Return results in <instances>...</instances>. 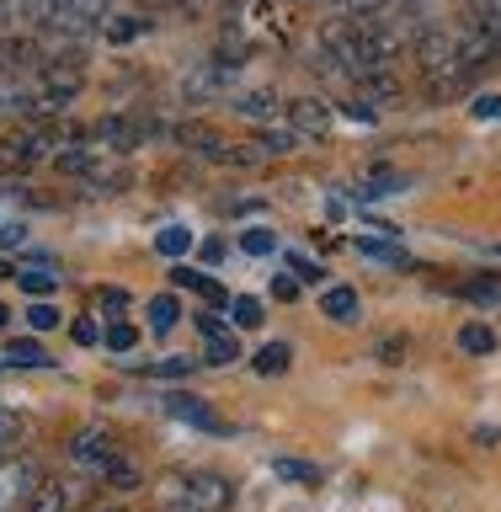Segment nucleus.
Masks as SVG:
<instances>
[{
    "label": "nucleus",
    "mask_w": 501,
    "mask_h": 512,
    "mask_svg": "<svg viewBox=\"0 0 501 512\" xmlns=\"http://www.w3.org/2000/svg\"><path fill=\"white\" fill-rule=\"evenodd\" d=\"M470 112H475V118H501V96H475Z\"/></svg>",
    "instance_id": "nucleus-43"
},
{
    "label": "nucleus",
    "mask_w": 501,
    "mask_h": 512,
    "mask_svg": "<svg viewBox=\"0 0 501 512\" xmlns=\"http://www.w3.org/2000/svg\"><path fill=\"white\" fill-rule=\"evenodd\" d=\"M470 16H475V27L501 32V0H470Z\"/></svg>",
    "instance_id": "nucleus-34"
},
{
    "label": "nucleus",
    "mask_w": 501,
    "mask_h": 512,
    "mask_svg": "<svg viewBox=\"0 0 501 512\" xmlns=\"http://www.w3.org/2000/svg\"><path fill=\"white\" fill-rule=\"evenodd\" d=\"M464 299L480 304V310H496V304H501V283H470V288H464Z\"/></svg>",
    "instance_id": "nucleus-36"
},
{
    "label": "nucleus",
    "mask_w": 501,
    "mask_h": 512,
    "mask_svg": "<svg viewBox=\"0 0 501 512\" xmlns=\"http://www.w3.org/2000/svg\"><path fill=\"white\" fill-rule=\"evenodd\" d=\"M230 502H235V486L214 470H192L182 480V507L192 512H230Z\"/></svg>",
    "instance_id": "nucleus-4"
},
{
    "label": "nucleus",
    "mask_w": 501,
    "mask_h": 512,
    "mask_svg": "<svg viewBox=\"0 0 501 512\" xmlns=\"http://www.w3.org/2000/svg\"><path fill=\"white\" fill-rule=\"evenodd\" d=\"M112 454H118V448H112V432H107V427H80L75 438H70V459H75L86 475H102V464H107Z\"/></svg>",
    "instance_id": "nucleus-7"
},
{
    "label": "nucleus",
    "mask_w": 501,
    "mask_h": 512,
    "mask_svg": "<svg viewBox=\"0 0 501 512\" xmlns=\"http://www.w3.org/2000/svg\"><path fill=\"white\" fill-rule=\"evenodd\" d=\"M11 272H16V262H6V256H0V278H11Z\"/></svg>",
    "instance_id": "nucleus-47"
},
{
    "label": "nucleus",
    "mask_w": 501,
    "mask_h": 512,
    "mask_svg": "<svg viewBox=\"0 0 501 512\" xmlns=\"http://www.w3.org/2000/svg\"><path fill=\"white\" fill-rule=\"evenodd\" d=\"M91 299H102V315H107V320H118V315H123V304H128L123 288H96Z\"/></svg>",
    "instance_id": "nucleus-38"
},
{
    "label": "nucleus",
    "mask_w": 501,
    "mask_h": 512,
    "mask_svg": "<svg viewBox=\"0 0 501 512\" xmlns=\"http://www.w3.org/2000/svg\"><path fill=\"white\" fill-rule=\"evenodd\" d=\"M198 251H203V262H208V267H219V262H224V240H203Z\"/></svg>",
    "instance_id": "nucleus-44"
},
{
    "label": "nucleus",
    "mask_w": 501,
    "mask_h": 512,
    "mask_svg": "<svg viewBox=\"0 0 501 512\" xmlns=\"http://www.w3.org/2000/svg\"><path fill=\"white\" fill-rule=\"evenodd\" d=\"M64 507H70V496H64V486H59V480H38L22 512H64Z\"/></svg>",
    "instance_id": "nucleus-17"
},
{
    "label": "nucleus",
    "mask_w": 501,
    "mask_h": 512,
    "mask_svg": "<svg viewBox=\"0 0 501 512\" xmlns=\"http://www.w3.org/2000/svg\"><path fill=\"white\" fill-rule=\"evenodd\" d=\"M256 54V43L251 38H240L235 27H224V38H219V48H214V59L224 64V70H240V64H246Z\"/></svg>",
    "instance_id": "nucleus-14"
},
{
    "label": "nucleus",
    "mask_w": 501,
    "mask_h": 512,
    "mask_svg": "<svg viewBox=\"0 0 501 512\" xmlns=\"http://www.w3.org/2000/svg\"><path fill=\"white\" fill-rule=\"evenodd\" d=\"M262 150H256V144L246 139V144H230V139H224V150L214 155V166H262Z\"/></svg>",
    "instance_id": "nucleus-24"
},
{
    "label": "nucleus",
    "mask_w": 501,
    "mask_h": 512,
    "mask_svg": "<svg viewBox=\"0 0 501 512\" xmlns=\"http://www.w3.org/2000/svg\"><path fill=\"white\" fill-rule=\"evenodd\" d=\"M192 368H198L192 358H160V363H144L139 374H144V379H187Z\"/></svg>",
    "instance_id": "nucleus-29"
},
{
    "label": "nucleus",
    "mask_w": 501,
    "mask_h": 512,
    "mask_svg": "<svg viewBox=\"0 0 501 512\" xmlns=\"http://www.w3.org/2000/svg\"><path fill=\"white\" fill-rule=\"evenodd\" d=\"M166 411L176 416V422H187V427H198V432H214V438H230V422L208 406V400H198V395H187V390H176V395H166Z\"/></svg>",
    "instance_id": "nucleus-6"
},
{
    "label": "nucleus",
    "mask_w": 501,
    "mask_h": 512,
    "mask_svg": "<svg viewBox=\"0 0 501 512\" xmlns=\"http://www.w3.org/2000/svg\"><path fill=\"white\" fill-rule=\"evenodd\" d=\"M171 512H192V507H171Z\"/></svg>",
    "instance_id": "nucleus-50"
},
{
    "label": "nucleus",
    "mask_w": 501,
    "mask_h": 512,
    "mask_svg": "<svg viewBox=\"0 0 501 512\" xmlns=\"http://www.w3.org/2000/svg\"><path fill=\"white\" fill-rule=\"evenodd\" d=\"M176 144H182V150H198V155L214 160V155L224 150V134H219L214 123H176Z\"/></svg>",
    "instance_id": "nucleus-10"
},
{
    "label": "nucleus",
    "mask_w": 501,
    "mask_h": 512,
    "mask_svg": "<svg viewBox=\"0 0 501 512\" xmlns=\"http://www.w3.org/2000/svg\"><path fill=\"white\" fill-rule=\"evenodd\" d=\"M38 480H43V470H38L32 454H6L0 459V512H22Z\"/></svg>",
    "instance_id": "nucleus-2"
},
{
    "label": "nucleus",
    "mask_w": 501,
    "mask_h": 512,
    "mask_svg": "<svg viewBox=\"0 0 501 512\" xmlns=\"http://www.w3.org/2000/svg\"><path fill=\"white\" fill-rule=\"evenodd\" d=\"M27 438V422L22 416H11V411H0V459L6 454H16V443Z\"/></svg>",
    "instance_id": "nucleus-31"
},
{
    "label": "nucleus",
    "mask_w": 501,
    "mask_h": 512,
    "mask_svg": "<svg viewBox=\"0 0 501 512\" xmlns=\"http://www.w3.org/2000/svg\"><path fill=\"white\" fill-rule=\"evenodd\" d=\"M22 240H27V224L22 219H0V251L22 246Z\"/></svg>",
    "instance_id": "nucleus-40"
},
{
    "label": "nucleus",
    "mask_w": 501,
    "mask_h": 512,
    "mask_svg": "<svg viewBox=\"0 0 501 512\" xmlns=\"http://www.w3.org/2000/svg\"><path fill=\"white\" fill-rule=\"evenodd\" d=\"M102 480H107L112 491H139V480H144V475H139V464L128 459V454H112V459L102 464Z\"/></svg>",
    "instance_id": "nucleus-15"
},
{
    "label": "nucleus",
    "mask_w": 501,
    "mask_h": 512,
    "mask_svg": "<svg viewBox=\"0 0 501 512\" xmlns=\"http://www.w3.org/2000/svg\"><path fill=\"white\" fill-rule=\"evenodd\" d=\"M288 358H294V352H288V342H267L262 352H256V374H283Z\"/></svg>",
    "instance_id": "nucleus-30"
},
{
    "label": "nucleus",
    "mask_w": 501,
    "mask_h": 512,
    "mask_svg": "<svg viewBox=\"0 0 501 512\" xmlns=\"http://www.w3.org/2000/svg\"><path fill=\"white\" fill-rule=\"evenodd\" d=\"M352 96H368V102H395V96H400V80H395L390 70H368V75L352 80Z\"/></svg>",
    "instance_id": "nucleus-12"
},
{
    "label": "nucleus",
    "mask_w": 501,
    "mask_h": 512,
    "mask_svg": "<svg viewBox=\"0 0 501 512\" xmlns=\"http://www.w3.org/2000/svg\"><path fill=\"white\" fill-rule=\"evenodd\" d=\"M192 246H198V240H192L187 224H166V230L155 235V251H160V256H171V262H176V256H187Z\"/></svg>",
    "instance_id": "nucleus-20"
},
{
    "label": "nucleus",
    "mask_w": 501,
    "mask_h": 512,
    "mask_svg": "<svg viewBox=\"0 0 501 512\" xmlns=\"http://www.w3.org/2000/svg\"><path fill=\"white\" fill-rule=\"evenodd\" d=\"M11 22V0H0V27H6Z\"/></svg>",
    "instance_id": "nucleus-46"
},
{
    "label": "nucleus",
    "mask_w": 501,
    "mask_h": 512,
    "mask_svg": "<svg viewBox=\"0 0 501 512\" xmlns=\"http://www.w3.org/2000/svg\"><path fill=\"white\" fill-rule=\"evenodd\" d=\"M107 347H112V352H134V347H139V331L123 326V320H112V326H107Z\"/></svg>",
    "instance_id": "nucleus-35"
},
{
    "label": "nucleus",
    "mask_w": 501,
    "mask_h": 512,
    "mask_svg": "<svg viewBox=\"0 0 501 512\" xmlns=\"http://www.w3.org/2000/svg\"><path fill=\"white\" fill-rule=\"evenodd\" d=\"M144 315H150V331H171L176 320H182V304H176L171 294H160V299H150V310H144Z\"/></svg>",
    "instance_id": "nucleus-28"
},
{
    "label": "nucleus",
    "mask_w": 501,
    "mask_h": 512,
    "mask_svg": "<svg viewBox=\"0 0 501 512\" xmlns=\"http://www.w3.org/2000/svg\"><path fill=\"white\" fill-rule=\"evenodd\" d=\"M240 251H246V256H272V251H278V235L262 230V224H251V230L240 235Z\"/></svg>",
    "instance_id": "nucleus-32"
},
{
    "label": "nucleus",
    "mask_w": 501,
    "mask_h": 512,
    "mask_svg": "<svg viewBox=\"0 0 501 512\" xmlns=\"http://www.w3.org/2000/svg\"><path fill=\"white\" fill-rule=\"evenodd\" d=\"M91 512H123V507H118V502H107V507H91Z\"/></svg>",
    "instance_id": "nucleus-49"
},
{
    "label": "nucleus",
    "mask_w": 501,
    "mask_h": 512,
    "mask_svg": "<svg viewBox=\"0 0 501 512\" xmlns=\"http://www.w3.org/2000/svg\"><path fill=\"white\" fill-rule=\"evenodd\" d=\"M230 27L240 38L262 43V38H294V6L288 0H235Z\"/></svg>",
    "instance_id": "nucleus-1"
},
{
    "label": "nucleus",
    "mask_w": 501,
    "mask_h": 512,
    "mask_svg": "<svg viewBox=\"0 0 501 512\" xmlns=\"http://www.w3.org/2000/svg\"><path fill=\"white\" fill-rule=\"evenodd\" d=\"M96 32H102L107 43H118V48H123V43H134L139 32H144V16H107V22L96 27Z\"/></svg>",
    "instance_id": "nucleus-22"
},
{
    "label": "nucleus",
    "mask_w": 501,
    "mask_h": 512,
    "mask_svg": "<svg viewBox=\"0 0 501 512\" xmlns=\"http://www.w3.org/2000/svg\"><path fill=\"white\" fill-rule=\"evenodd\" d=\"M262 299H246V294H230V320L240 331H251V326H262Z\"/></svg>",
    "instance_id": "nucleus-27"
},
{
    "label": "nucleus",
    "mask_w": 501,
    "mask_h": 512,
    "mask_svg": "<svg viewBox=\"0 0 501 512\" xmlns=\"http://www.w3.org/2000/svg\"><path fill=\"white\" fill-rule=\"evenodd\" d=\"M406 187V171H395V166H374L368 176H358V187H352V198L358 203H374V198H390V192Z\"/></svg>",
    "instance_id": "nucleus-9"
},
{
    "label": "nucleus",
    "mask_w": 501,
    "mask_h": 512,
    "mask_svg": "<svg viewBox=\"0 0 501 512\" xmlns=\"http://www.w3.org/2000/svg\"><path fill=\"white\" fill-rule=\"evenodd\" d=\"M139 6H144V11H160V6H171V0H139Z\"/></svg>",
    "instance_id": "nucleus-45"
},
{
    "label": "nucleus",
    "mask_w": 501,
    "mask_h": 512,
    "mask_svg": "<svg viewBox=\"0 0 501 512\" xmlns=\"http://www.w3.org/2000/svg\"><path fill=\"white\" fill-rule=\"evenodd\" d=\"M320 310H326L331 320H358V315H363V304H358V288H347V283L326 288V299H320Z\"/></svg>",
    "instance_id": "nucleus-13"
},
{
    "label": "nucleus",
    "mask_w": 501,
    "mask_h": 512,
    "mask_svg": "<svg viewBox=\"0 0 501 512\" xmlns=\"http://www.w3.org/2000/svg\"><path fill=\"white\" fill-rule=\"evenodd\" d=\"M358 251L363 256H374V262H384V267H411V251L400 246V240H358Z\"/></svg>",
    "instance_id": "nucleus-19"
},
{
    "label": "nucleus",
    "mask_w": 501,
    "mask_h": 512,
    "mask_svg": "<svg viewBox=\"0 0 501 512\" xmlns=\"http://www.w3.org/2000/svg\"><path fill=\"white\" fill-rule=\"evenodd\" d=\"M256 150H262V155H288V150H299V134H294V128H272V123H262V128H256Z\"/></svg>",
    "instance_id": "nucleus-16"
},
{
    "label": "nucleus",
    "mask_w": 501,
    "mask_h": 512,
    "mask_svg": "<svg viewBox=\"0 0 501 512\" xmlns=\"http://www.w3.org/2000/svg\"><path fill=\"white\" fill-rule=\"evenodd\" d=\"M6 320H11V304H6V299H0V326H6Z\"/></svg>",
    "instance_id": "nucleus-48"
},
{
    "label": "nucleus",
    "mask_w": 501,
    "mask_h": 512,
    "mask_svg": "<svg viewBox=\"0 0 501 512\" xmlns=\"http://www.w3.org/2000/svg\"><path fill=\"white\" fill-rule=\"evenodd\" d=\"M230 107L251 123H272V112H283V96L272 86H251V91H230Z\"/></svg>",
    "instance_id": "nucleus-8"
},
{
    "label": "nucleus",
    "mask_w": 501,
    "mask_h": 512,
    "mask_svg": "<svg viewBox=\"0 0 501 512\" xmlns=\"http://www.w3.org/2000/svg\"><path fill=\"white\" fill-rule=\"evenodd\" d=\"M192 6H208V0H192Z\"/></svg>",
    "instance_id": "nucleus-51"
},
{
    "label": "nucleus",
    "mask_w": 501,
    "mask_h": 512,
    "mask_svg": "<svg viewBox=\"0 0 501 512\" xmlns=\"http://www.w3.org/2000/svg\"><path fill=\"white\" fill-rule=\"evenodd\" d=\"M459 347L470 352V358H491V352H496V331L491 326H464L459 331Z\"/></svg>",
    "instance_id": "nucleus-25"
},
{
    "label": "nucleus",
    "mask_w": 501,
    "mask_h": 512,
    "mask_svg": "<svg viewBox=\"0 0 501 512\" xmlns=\"http://www.w3.org/2000/svg\"><path fill=\"white\" fill-rule=\"evenodd\" d=\"M0 363H11V368H48V347L38 342H6V358Z\"/></svg>",
    "instance_id": "nucleus-23"
},
{
    "label": "nucleus",
    "mask_w": 501,
    "mask_h": 512,
    "mask_svg": "<svg viewBox=\"0 0 501 512\" xmlns=\"http://www.w3.org/2000/svg\"><path fill=\"white\" fill-rule=\"evenodd\" d=\"M27 326H32V331H54V326H59V304H43V299H38V304L27 310Z\"/></svg>",
    "instance_id": "nucleus-37"
},
{
    "label": "nucleus",
    "mask_w": 501,
    "mask_h": 512,
    "mask_svg": "<svg viewBox=\"0 0 501 512\" xmlns=\"http://www.w3.org/2000/svg\"><path fill=\"white\" fill-rule=\"evenodd\" d=\"M288 272H294L299 283H326V267L310 262V256H299V251H288Z\"/></svg>",
    "instance_id": "nucleus-33"
},
{
    "label": "nucleus",
    "mask_w": 501,
    "mask_h": 512,
    "mask_svg": "<svg viewBox=\"0 0 501 512\" xmlns=\"http://www.w3.org/2000/svg\"><path fill=\"white\" fill-rule=\"evenodd\" d=\"M171 283H176V288H192V294H203L214 310H230V294H224L214 278H203V272H192V267H182V262L171 267Z\"/></svg>",
    "instance_id": "nucleus-11"
},
{
    "label": "nucleus",
    "mask_w": 501,
    "mask_h": 512,
    "mask_svg": "<svg viewBox=\"0 0 501 512\" xmlns=\"http://www.w3.org/2000/svg\"><path fill=\"white\" fill-rule=\"evenodd\" d=\"M272 299H283V304H294V299H299V278H294V272L272 278Z\"/></svg>",
    "instance_id": "nucleus-41"
},
{
    "label": "nucleus",
    "mask_w": 501,
    "mask_h": 512,
    "mask_svg": "<svg viewBox=\"0 0 501 512\" xmlns=\"http://www.w3.org/2000/svg\"><path fill=\"white\" fill-rule=\"evenodd\" d=\"M214 368H224V363H240V336H235V326H224L219 336H208V352H203Z\"/></svg>",
    "instance_id": "nucleus-21"
},
{
    "label": "nucleus",
    "mask_w": 501,
    "mask_h": 512,
    "mask_svg": "<svg viewBox=\"0 0 501 512\" xmlns=\"http://www.w3.org/2000/svg\"><path fill=\"white\" fill-rule=\"evenodd\" d=\"M283 112H288V128H294L299 139H326V134H331V123H336V107L326 102V96H315V91L288 96Z\"/></svg>",
    "instance_id": "nucleus-3"
},
{
    "label": "nucleus",
    "mask_w": 501,
    "mask_h": 512,
    "mask_svg": "<svg viewBox=\"0 0 501 512\" xmlns=\"http://www.w3.org/2000/svg\"><path fill=\"white\" fill-rule=\"evenodd\" d=\"M70 336H75V342H80V347H96V342H102V326H96V320H91V315H80V320H75V326H70Z\"/></svg>",
    "instance_id": "nucleus-39"
},
{
    "label": "nucleus",
    "mask_w": 501,
    "mask_h": 512,
    "mask_svg": "<svg viewBox=\"0 0 501 512\" xmlns=\"http://www.w3.org/2000/svg\"><path fill=\"white\" fill-rule=\"evenodd\" d=\"M16 283H22V294L43 299V294L59 288V267H16Z\"/></svg>",
    "instance_id": "nucleus-18"
},
{
    "label": "nucleus",
    "mask_w": 501,
    "mask_h": 512,
    "mask_svg": "<svg viewBox=\"0 0 501 512\" xmlns=\"http://www.w3.org/2000/svg\"><path fill=\"white\" fill-rule=\"evenodd\" d=\"M235 86V70H224L219 59H203V64H192V70L182 75V96L187 102H224Z\"/></svg>",
    "instance_id": "nucleus-5"
},
{
    "label": "nucleus",
    "mask_w": 501,
    "mask_h": 512,
    "mask_svg": "<svg viewBox=\"0 0 501 512\" xmlns=\"http://www.w3.org/2000/svg\"><path fill=\"white\" fill-rule=\"evenodd\" d=\"M278 475L288 486H320V464H310V459H278Z\"/></svg>",
    "instance_id": "nucleus-26"
},
{
    "label": "nucleus",
    "mask_w": 501,
    "mask_h": 512,
    "mask_svg": "<svg viewBox=\"0 0 501 512\" xmlns=\"http://www.w3.org/2000/svg\"><path fill=\"white\" fill-rule=\"evenodd\" d=\"M379 358H384V363H400V358H406V336H384V342H379Z\"/></svg>",
    "instance_id": "nucleus-42"
}]
</instances>
